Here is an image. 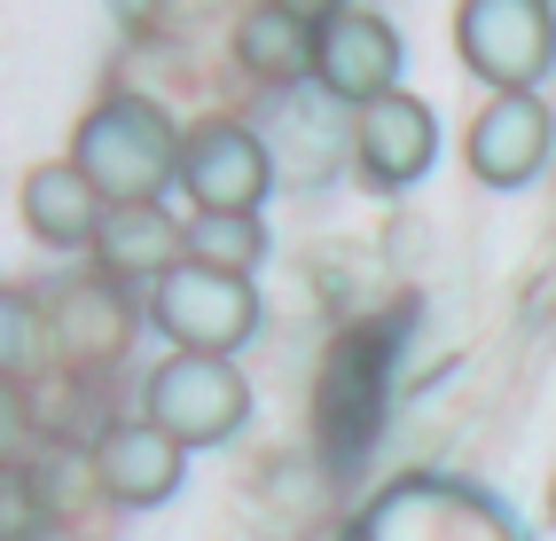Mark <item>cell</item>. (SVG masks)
I'll return each mask as SVG.
<instances>
[{"mask_svg": "<svg viewBox=\"0 0 556 541\" xmlns=\"http://www.w3.org/2000/svg\"><path fill=\"white\" fill-rule=\"evenodd\" d=\"M180 134L150 95H110L87 126L71 134V165L87 173V189L102 204H157V189L180 180Z\"/></svg>", "mask_w": 556, "mask_h": 541, "instance_id": "cell-1", "label": "cell"}, {"mask_svg": "<svg viewBox=\"0 0 556 541\" xmlns=\"http://www.w3.org/2000/svg\"><path fill=\"white\" fill-rule=\"evenodd\" d=\"M455 55L494 95H533L556 63V9L548 0H463Z\"/></svg>", "mask_w": 556, "mask_h": 541, "instance_id": "cell-2", "label": "cell"}, {"mask_svg": "<svg viewBox=\"0 0 556 541\" xmlns=\"http://www.w3.org/2000/svg\"><path fill=\"white\" fill-rule=\"evenodd\" d=\"M251 416V385L236 361L212 353H173L165 369H150V392H141V424H157L180 448H212Z\"/></svg>", "mask_w": 556, "mask_h": 541, "instance_id": "cell-3", "label": "cell"}, {"mask_svg": "<svg viewBox=\"0 0 556 541\" xmlns=\"http://www.w3.org/2000/svg\"><path fill=\"white\" fill-rule=\"evenodd\" d=\"M157 322H165V338L180 353H212V361H228L251 330H258V299H251V282L243 275H212V267H173L157 282Z\"/></svg>", "mask_w": 556, "mask_h": 541, "instance_id": "cell-4", "label": "cell"}, {"mask_svg": "<svg viewBox=\"0 0 556 541\" xmlns=\"http://www.w3.org/2000/svg\"><path fill=\"white\" fill-rule=\"evenodd\" d=\"M267 150H258V134L236 126V118H212L180 141V189L197 197V212H251L258 221V197H267Z\"/></svg>", "mask_w": 556, "mask_h": 541, "instance_id": "cell-5", "label": "cell"}, {"mask_svg": "<svg viewBox=\"0 0 556 541\" xmlns=\"http://www.w3.org/2000/svg\"><path fill=\"white\" fill-rule=\"evenodd\" d=\"M314 79L338 102H353V111L400 95V32L377 9H321V63H314Z\"/></svg>", "mask_w": 556, "mask_h": 541, "instance_id": "cell-6", "label": "cell"}, {"mask_svg": "<svg viewBox=\"0 0 556 541\" xmlns=\"http://www.w3.org/2000/svg\"><path fill=\"white\" fill-rule=\"evenodd\" d=\"M353 158H361V173L377 180V189H407V180H424L431 158H439V118H431V102H416V95L368 102L361 126H353Z\"/></svg>", "mask_w": 556, "mask_h": 541, "instance_id": "cell-7", "label": "cell"}, {"mask_svg": "<svg viewBox=\"0 0 556 541\" xmlns=\"http://www.w3.org/2000/svg\"><path fill=\"white\" fill-rule=\"evenodd\" d=\"M463 158H470V173L486 180V189H517V180H533L541 158H548V111H541V95H494L486 111L470 118Z\"/></svg>", "mask_w": 556, "mask_h": 541, "instance_id": "cell-8", "label": "cell"}, {"mask_svg": "<svg viewBox=\"0 0 556 541\" xmlns=\"http://www.w3.org/2000/svg\"><path fill=\"white\" fill-rule=\"evenodd\" d=\"M180 471H189V448L165 440L157 424H118V431H102V448H94V487L110 502H126V511L165 502L180 487Z\"/></svg>", "mask_w": 556, "mask_h": 541, "instance_id": "cell-9", "label": "cell"}, {"mask_svg": "<svg viewBox=\"0 0 556 541\" xmlns=\"http://www.w3.org/2000/svg\"><path fill=\"white\" fill-rule=\"evenodd\" d=\"M94 260L126 282H165L173 267H189V228L173 221L165 204H110L102 228H94Z\"/></svg>", "mask_w": 556, "mask_h": 541, "instance_id": "cell-10", "label": "cell"}, {"mask_svg": "<svg viewBox=\"0 0 556 541\" xmlns=\"http://www.w3.org/2000/svg\"><path fill=\"white\" fill-rule=\"evenodd\" d=\"M236 63L258 71V79H299V71L321 63V16L299 9V0H258L236 24Z\"/></svg>", "mask_w": 556, "mask_h": 541, "instance_id": "cell-11", "label": "cell"}, {"mask_svg": "<svg viewBox=\"0 0 556 541\" xmlns=\"http://www.w3.org/2000/svg\"><path fill=\"white\" fill-rule=\"evenodd\" d=\"M102 212H110V204L87 189V173L71 165V158L24 173V221H31V236H40V243H94Z\"/></svg>", "mask_w": 556, "mask_h": 541, "instance_id": "cell-12", "label": "cell"}, {"mask_svg": "<svg viewBox=\"0 0 556 541\" xmlns=\"http://www.w3.org/2000/svg\"><path fill=\"white\" fill-rule=\"evenodd\" d=\"M258 251H267V236H258L251 212H197L189 221V260L212 275H251Z\"/></svg>", "mask_w": 556, "mask_h": 541, "instance_id": "cell-13", "label": "cell"}, {"mask_svg": "<svg viewBox=\"0 0 556 541\" xmlns=\"http://www.w3.org/2000/svg\"><path fill=\"white\" fill-rule=\"evenodd\" d=\"M548 518H556V479H548Z\"/></svg>", "mask_w": 556, "mask_h": 541, "instance_id": "cell-14", "label": "cell"}]
</instances>
